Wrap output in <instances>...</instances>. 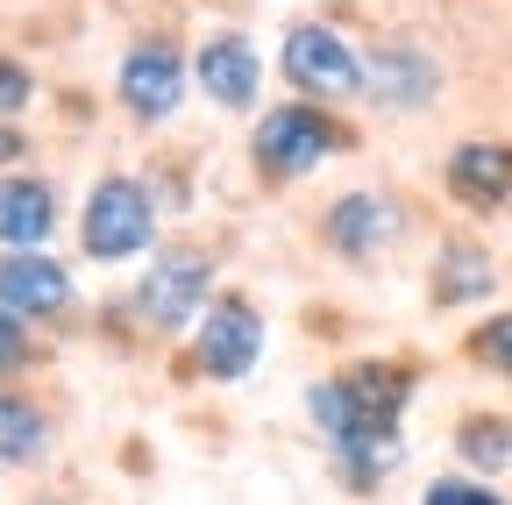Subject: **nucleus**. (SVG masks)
Returning <instances> with one entry per match:
<instances>
[{
  "label": "nucleus",
  "instance_id": "nucleus-1",
  "mask_svg": "<svg viewBox=\"0 0 512 505\" xmlns=\"http://www.w3.org/2000/svg\"><path fill=\"white\" fill-rule=\"evenodd\" d=\"M150 235H157L150 185H136V178H100L93 200H86V214H79L86 257H93V264H121V257H136V249H150Z\"/></svg>",
  "mask_w": 512,
  "mask_h": 505
},
{
  "label": "nucleus",
  "instance_id": "nucleus-2",
  "mask_svg": "<svg viewBox=\"0 0 512 505\" xmlns=\"http://www.w3.org/2000/svg\"><path fill=\"white\" fill-rule=\"evenodd\" d=\"M349 136L335 129L320 107H271L264 121H256V171L264 178H306L320 157H335Z\"/></svg>",
  "mask_w": 512,
  "mask_h": 505
},
{
  "label": "nucleus",
  "instance_id": "nucleus-3",
  "mask_svg": "<svg viewBox=\"0 0 512 505\" xmlns=\"http://www.w3.org/2000/svg\"><path fill=\"white\" fill-rule=\"evenodd\" d=\"M207 292H214V264L200 257V249H171V257H157L150 278L136 285V313H143V328L178 335V328L200 321Z\"/></svg>",
  "mask_w": 512,
  "mask_h": 505
},
{
  "label": "nucleus",
  "instance_id": "nucleus-4",
  "mask_svg": "<svg viewBox=\"0 0 512 505\" xmlns=\"http://www.w3.org/2000/svg\"><path fill=\"white\" fill-rule=\"evenodd\" d=\"M285 79L299 86V93H320V100H349L356 86H363V65H356V50L328 29V22H299V29H285Z\"/></svg>",
  "mask_w": 512,
  "mask_h": 505
},
{
  "label": "nucleus",
  "instance_id": "nucleus-5",
  "mask_svg": "<svg viewBox=\"0 0 512 505\" xmlns=\"http://www.w3.org/2000/svg\"><path fill=\"white\" fill-rule=\"evenodd\" d=\"M256 356H264V321H256V306L242 292L214 299L207 321H200V377H214V385H242V377L256 370Z\"/></svg>",
  "mask_w": 512,
  "mask_h": 505
},
{
  "label": "nucleus",
  "instance_id": "nucleus-6",
  "mask_svg": "<svg viewBox=\"0 0 512 505\" xmlns=\"http://www.w3.org/2000/svg\"><path fill=\"white\" fill-rule=\"evenodd\" d=\"M121 107L136 121H171L178 100H185V57L171 43H136L121 57V79H114Z\"/></svg>",
  "mask_w": 512,
  "mask_h": 505
},
{
  "label": "nucleus",
  "instance_id": "nucleus-7",
  "mask_svg": "<svg viewBox=\"0 0 512 505\" xmlns=\"http://www.w3.org/2000/svg\"><path fill=\"white\" fill-rule=\"evenodd\" d=\"M399 242V207L377 193H342L328 207V249H342L349 264H377Z\"/></svg>",
  "mask_w": 512,
  "mask_h": 505
},
{
  "label": "nucleus",
  "instance_id": "nucleus-8",
  "mask_svg": "<svg viewBox=\"0 0 512 505\" xmlns=\"http://www.w3.org/2000/svg\"><path fill=\"white\" fill-rule=\"evenodd\" d=\"M0 306H15L22 321H50V313L72 306V278L43 249H8L0 257Z\"/></svg>",
  "mask_w": 512,
  "mask_h": 505
},
{
  "label": "nucleus",
  "instance_id": "nucleus-9",
  "mask_svg": "<svg viewBox=\"0 0 512 505\" xmlns=\"http://www.w3.org/2000/svg\"><path fill=\"white\" fill-rule=\"evenodd\" d=\"M448 193L477 214L512 207V143H456L448 150Z\"/></svg>",
  "mask_w": 512,
  "mask_h": 505
},
{
  "label": "nucleus",
  "instance_id": "nucleus-10",
  "mask_svg": "<svg viewBox=\"0 0 512 505\" xmlns=\"http://www.w3.org/2000/svg\"><path fill=\"white\" fill-rule=\"evenodd\" d=\"M370 100L377 107H427L434 93H441V65H434V57L420 50V43H384L377 57H370Z\"/></svg>",
  "mask_w": 512,
  "mask_h": 505
},
{
  "label": "nucleus",
  "instance_id": "nucleus-11",
  "mask_svg": "<svg viewBox=\"0 0 512 505\" xmlns=\"http://www.w3.org/2000/svg\"><path fill=\"white\" fill-rule=\"evenodd\" d=\"M192 72H200V86H207L214 107H249V100H256V79H264L249 36H235V29L207 36V43H200V65H192Z\"/></svg>",
  "mask_w": 512,
  "mask_h": 505
},
{
  "label": "nucleus",
  "instance_id": "nucleus-12",
  "mask_svg": "<svg viewBox=\"0 0 512 505\" xmlns=\"http://www.w3.org/2000/svg\"><path fill=\"white\" fill-rule=\"evenodd\" d=\"M57 228V200L43 178H0V242L8 249H43Z\"/></svg>",
  "mask_w": 512,
  "mask_h": 505
},
{
  "label": "nucleus",
  "instance_id": "nucleus-13",
  "mask_svg": "<svg viewBox=\"0 0 512 505\" xmlns=\"http://www.w3.org/2000/svg\"><path fill=\"white\" fill-rule=\"evenodd\" d=\"M43 449H50V420H43L29 399H8V392H0V470L36 463Z\"/></svg>",
  "mask_w": 512,
  "mask_h": 505
},
{
  "label": "nucleus",
  "instance_id": "nucleus-14",
  "mask_svg": "<svg viewBox=\"0 0 512 505\" xmlns=\"http://www.w3.org/2000/svg\"><path fill=\"white\" fill-rule=\"evenodd\" d=\"M342 385H349L377 420H399V406L413 399V377H406L399 363H349V370H342Z\"/></svg>",
  "mask_w": 512,
  "mask_h": 505
},
{
  "label": "nucleus",
  "instance_id": "nucleus-15",
  "mask_svg": "<svg viewBox=\"0 0 512 505\" xmlns=\"http://www.w3.org/2000/svg\"><path fill=\"white\" fill-rule=\"evenodd\" d=\"M484 292H491V264L470 242H448L441 271H434V306H463V299H484Z\"/></svg>",
  "mask_w": 512,
  "mask_h": 505
},
{
  "label": "nucleus",
  "instance_id": "nucleus-16",
  "mask_svg": "<svg viewBox=\"0 0 512 505\" xmlns=\"http://www.w3.org/2000/svg\"><path fill=\"white\" fill-rule=\"evenodd\" d=\"M456 449H463V463H477V470H505V463H512V420L470 413L463 434H456Z\"/></svg>",
  "mask_w": 512,
  "mask_h": 505
},
{
  "label": "nucleus",
  "instance_id": "nucleus-17",
  "mask_svg": "<svg viewBox=\"0 0 512 505\" xmlns=\"http://www.w3.org/2000/svg\"><path fill=\"white\" fill-rule=\"evenodd\" d=\"M470 356L512 377V313H491V321H484V328L470 335Z\"/></svg>",
  "mask_w": 512,
  "mask_h": 505
},
{
  "label": "nucleus",
  "instance_id": "nucleus-18",
  "mask_svg": "<svg viewBox=\"0 0 512 505\" xmlns=\"http://www.w3.org/2000/svg\"><path fill=\"white\" fill-rule=\"evenodd\" d=\"M420 505H505L491 484H470V477H434L427 491H420Z\"/></svg>",
  "mask_w": 512,
  "mask_h": 505
},
{
  "label": "nucleus",
  "instance_id": "nucleus-19",
  "mask_svg": "<svg viewBox=\"0 0 512 505\" xmlns=\"http://www.w3.org/2000/svg\"><path fill=\"white\" fill-rule=\"evenodd\" d=\"M29 100H36V79H29V65L0 57V114H22Z\"/></svg>",
  "mask_w": 512,
  "mask_h": 505
},
{
  "label": "nucleus",
  "instance_id": "nucleus-20",
  "mask_svg": "<svg viewBox=\"0 0 512 505\" xmlns=\"http://www.w3.org/2000/svg\"><path fill=\"white\" fill-rule=\"evenodd\" d=\"M29 363V335H22V313L15 306H0V377L22 370Z\"/></svg>",
  "mask_w": 512,
  "mask_h": 505
},
{
  "label": "nucleus",
  "instance_id": "nucleus-21",
  "mask_svg": "<svg viewBox=\"0 0 512 505\" xmlns=\"http://www.w3.org/2000/svg\"><path fill=\"white\" fill-rule=\"evenodd\" d=\"M22 150H29V143H22V136H15V129H0V164H15V157H22Z\"/></svg>",
  "mask_w": 512,
  "mask_h": 505
}]
</instances>
